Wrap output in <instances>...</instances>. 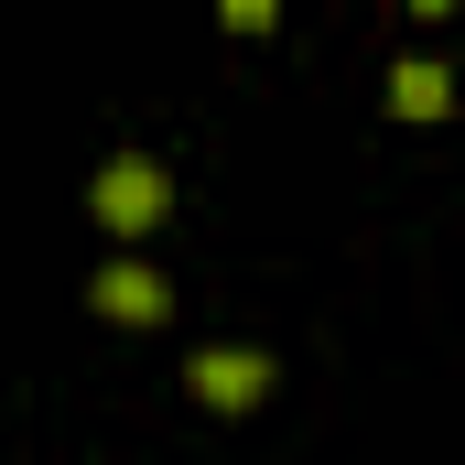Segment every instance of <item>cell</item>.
<instances>
[{"label": "cell", "instance_id": "cell-5", "mask_svg": "<svg viewBox=\"0 0 465 465\" xmlns=\"http://www.w3.org/2000/svg\"><path fill=\"white\" fill-rule=\"evenodd\" d=\"M217 11H228L238 33H271V22H282V0H217Z\"/></svg>", "mask_w": 465, "mask_h": 465}, {"label": "cell", "instance_id": "cell-6", "mask_svg": "<svg viewBox=\"0 0 465 465\" xmlns=\"http://www.w3.org/2000/svg\"><path fill=\"white\" fill-rule=\"evenodd\" d=\"M411 11H433V22H444V11H465V0H411Z\"/></svg>", "mask_w": 465, "mask_h": 465}, {"label": "cell", "instance_id": "cell-2", "mask_svg": "<svg viewBox=\"0 0 465 465\" xmlns=\"http://www.w3.org/2000/svg\"><path fill=\"white\" fill-rule=\"evenodd\" d=\"M184 390H195L206 411H260V401H271V357L260 347H206L184 368Z\"/></svg>", "mask_w": 465, "mask_h": 465}, {"label": "cell", "instance_id": "cell-4", "mask_svg": "<svg viewBox=\"0 0 465 465\" xmlns=\"http://www.w3.org/2000/svg\"><path fill=\"white\" fill-rule=\"evenodd\" d=\"M390 109L401 119H444L455 109V76H444L433 54H411V65H390Z\"/></svg>", "mask_w": 465, "mask_h": 465}, {"label": "cell", "instance_id": "cell-1", "mask_svg": "<svg viewBox=\"0 0 465 465\" xmlns=\"http://www.w3.org/2000/svg\"><path fill=\"white\" fill-rule=\"evenodd\" d=\"M87 206H98V228L109 238H152L173 217V184H163V163H141V152H119L98 163V184H87Z\"/></svg>", "mask_w": 465, "mask_h": 465}, {"label": "cell", "instance_id": "cell-3", "mask_svg": "<svg viewBox=\"0 0 465 465\" xmlns=\"http://www.w3.org/2000/svg\"><path fill=\"white\" fill-rule=\"evenodd\" d=\"M87 303H98L109 325H163V314H173V292H163V271H141V260H109V271L87 282Z\"/></svg>", "mask_w": 465, "mask_h": 465}]
</instances>
